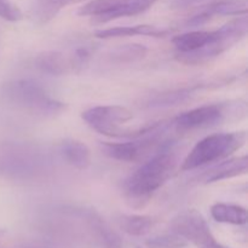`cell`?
Segmentation results:
<instances>
[{
    "instance_id": "6",
    "label": "cell",
    "mask_w": 248,
    "mask_h": 248,
    "mask_svg": "<svg viewBox=\"0 0 248 248\" xmlns=\"http://www.w3.org/2000/svg\"><path fill=\"white\" fill-rule=\"evenodd\" d=\"M171 229L177 236L191 242L198 248H232L220 244L213 236L206 218L194 208L177 215L171 222Z\"/></svg>"
},
{
    "instance_id": "5",
    "label": "cell",
    "mask_w": 248,
    "mask_h": 248,
    "mask_svg": "<svg viewBox=\"0 0 248 248\" xmlns=\"http://www.w3.org/2000/svg\"><path fill=\"white\" fill-rule=\"evenodd\" d=\"M217 38L203 47L188 53H176V60L186 65H201L215 60L236 45L247 35L248 18L247 15L237 16L228 23L217 28Z\"/></svg>"
},
{
    "instance_id": "4",
    "label": "cell",
    "mask_w": 248,
    "mask_h": 248,
    "mask_svg": "<svg viewBox=\"0 0 248 248\" xmlns=\"http://www.w3.org/2000/svg\"><path fill=\"white\" fill-rule=\"evenodd\" d=\"M6 96L12 103L33 115L56 116L65 111L67 104L53 98L39 82L29 79L17 80L6 86Z\"/></svg>"
},
{
    "instance_id": "23",
    "label": "cell",
    "mask_w": 248,
    "mask_h": 248,
    "mask_svg": "<svg viewBox=\"0 0 248 248\" xmlns=\"http://www.w3.org/2000/svg\"><path fill=\"white\" fill-rule=\"evenodd\" d=\"M0 18L9 22H18L23 18V14L12 0H0Z\"/></svg>"
},
{
    "instance_id": "11",
    "label": "cell",
    "mask_w": 248,
    "mask_h": 248,
    "mask_svg": "<svg viewBox=\"0 0 248 248\" xmlns=\"http://www.w3.org/2000/svg\"><path fill=\"white\" fill-rule=\"evenodd\" d=\"M170 34L167 29H160L150 24H137L130 27H113V28L99 29L94 31V36L98 39H116L125 36H154V38H165Z\"/></svg>"
},
{
    "instance_id": "13",
    "label": "cell",
    "mask_w": 248,
    "mask_h": 248,
    "mask_svg": "<svg viewBox=\"0 0 248 248\" xmlns=\"http://www.w3.org/2000/svg\"><path fill=\"white\" fill-rule=\"evenodd\" d=\"M34 64L43 73L50 75H64L72 69L70 58L60 51H44L34 60Z\"/></svg>"
},
{
    "instance_id": "1",
    "label": "cell",
    "mask_w": 248,
    "mask_h": 248,
    "mask_svg": "<svg viewBox=\"0 0 248 248\" xmlns=\"http://www.w3.org/2000/svg\"><path fill=\"white\" fill-rule=\"evenodd\" d=\"M178 165L177 154L170 143L161 145L148 161L138 167L126 181L125 194L131 205L143 207L153 194L172 178Z\"/></svg>"
},
{
    "instance_id": "17",
    "label": "cell",
    "mask_w": 248,
    "mask_h": 248,
    "mask_svg": "<svg viewBox=\"0 0 248 248\" xmlns=\"http://www.w3.org/2000/svg\"><path fill=\"white\" fill-rule=\"evenodd\" d=\"M119 227L131 236H143L153 229L154 218L144 215H120L116 219Z\"/></svg>"
},
{
    "instance_id": "25",
    "label": "cell",
    "mask_w": 248,
    "mask_h": 248,
    "mask_svg": "<svg viewBox=\"0 0 248 248\" xmlns=\"http://www.w3.org/2000/svg\"><path fill=\"white\" fill-rule=\"evenodd\" d=\"M137 248H140V247H137Z\"/></svg>"
},
{
    "instance_id": "22",
    "label": "cell",
    "mask_w": 248,
    "mask_h": 248,
    "mask_svg": "<svg viewBox=\"0 0 248 248\" xmlns=\"http://www.w3.org/2000/svg\"><path fill=\"white\" fill-rule=\"evenodd\" d=\"M148 248H188L186 241L177 236H161L150 239L145 242Z\"/></svg>"
},
{
    "instance_id": "3",
    "label": "cell",
    "mask_w": 248,
    "mask_h": 248,
    "mask_svg": "<svg viewBox=\"0 0 248 248\" xmlns=\"http://www.w3.org/2000/svg\"><path fill=\"white\" fill-rule=\"evenodd\" d=\"M247 142L245 131L213 133L199 140L183 160L181 171H193L232 156Z\"/></svg>"
},
{
    "instance_id": "20",
    "label": "cell",
    "mask_w": 248,
    "mask_h": 248,
    "mask_svg": "<svg viewBox=\"0 0 248 248\" xmlns=\"http://www.w3.org/2000/svg\"><path fill=\"white\" fill-rule=\"evenodd\" d=\"M148 48L140 44H126L115 47L110 51L109 60L113 63L125 64V63H133L145 57Z\"/></svg>"
},
{
    "instance_id": "19",
    "label": "cell",
    "mask_w": 248,
    "mask_h": 248,
    "mask_svg": "<svg viewBox=\"0 0 248 248\" xmlns=\"http://www.w3.org/2000/svg\"><path fill=\"white\" fill-rule=\"evenodd\" d=\"M89 219L91 225L96 232L97 237L101 242L103 248H124L123 240L120 239L118 234L109 227L108 224L103 222L101 218L94 213H90Z\"/></svg>"
},
{
    "instance_id": "2",
    "label": "cell",
    "mask_w": 248,
    "mask_h": 248,
    "mask_svg": "<svg viewBox=\"0 0 248 248\" xmlns=\"http://www.w3.org/2000/svg\"><path fill=\"white\" fill-rule=\"evenodd\" d=\"M81 119L96 132L118 138H140L153 132L160 126V124H152L135 130L124 127L132 120L133 113L126 107L116 104L92 107L82 111Z\"/></svg>"
},
{
    "instance_id": "18",
    "label": "cell",
    "mask_w": 248,
    "mask_h": 248,
    "mask_svg": "<svg viewBox=\"0 0 248 248\" xmlns=\"http://www.w3.org/2000/svg\"><path fill=\"white\" fill-rule=\"evenodd\" d=\"M195 87H183V89L172 90V91L159 93L153 97L148 106L150 108H167V107L178 106L189 101L195 92Z\"/></svg>"
},
{
    "instance_id": "16",
    "label": "cell",
    "mask_w": 248,
    "mask_h": 248,
    "mask_svg": "<svg viewBox=\"0 0 248 248\" xmlns=\"http://www.w3.org/2000/svg\"><path fill=\"white\" fill-rule=\"evenodd\" d=\"M211 216L216 222L232 225H245L248 220L246 208L234 203H215L211 207Z\"/></svg>"
},
{
    "instance_id": "7",
    "label": "cell",
    "mask_w": 248,
    "mask_h": 248,
    "mask_svg": "<svg viewBox=\"0 0 248 248\" xmlns=\"http://www.w3.org/2000/svg\"><path fill=\"white\" fill-rule=\"evenodd\" d=\"M230 103L206 104L179 114L174 118V127L181 132L208 128L222 124L230 115Z\"/></svg>"
},
{
    "instance_id": "21",
    "label": "cell",
    "mask_w": 248,
    "mask_h": 248,
    "mask_svg": "<svg viewBox=\"0 0 248 248\" xmlns=\"http://www.w3.org/2000/svg\"><path fill=\"white\" fill-rule=\"evenodd\" d=\"M157 0H121L120 6L111 15L110 21L121 18V17H131L148 11Z\"/></svg>"
},
{
    "instance_id": "24",
    "label": "cell",
    "mask_w": 248,
    "mask_h": 248,
    "mask_svg": "<svg viewBox=\"0 0 248 248\" xmlns=\"http://www.w3.org/2000/svg\"><path fill=\"white\" fill-rule=\"evenodd\" d=\"M193 1H199V0H178V4L183 5V4H189V2H193Z\"/></svg>"
},
{
    "instance_id": "9",
    "label": "cell",
    "mask_w": 248,
    "mask_h": 248,
    "mask_svg": "<svg viewBox=\"0 0 248 248\" xmlns=\"http://www.w3.org/2000/svg\"><path fill=\"white\" fill-rule=\"evenodd\" d=\"M247 12V0H218L205 5L198 14L186 21V26H201L213 16H244Z\"/></svg>"
},
{
    "instance_id": "15",
    "label": "cell",
    "mask_w": 248,
    "mask_h": 248,
    "mask_svg": "<svg viewBox=\"0 0 248 248\" xmlns=\"http://www.w3.org/2000/svg\"><path fill=\"white\" fill-rule=\"evenodd\" d=\"M82 1L85 0H34L31 12L36 23L43 26L52 21L61 10Z\"/></svg>"
},
{
    "instance_id": "14",
    "label": "cell",
    "mask_w": 248,
    "mask_h": 248,
    "mask_svg": "<svg viewBox=\"0 0 248 248\" xmlns=\"http://www.w3.org/2000/svg\"><path fill=\"white\" fill-rule=\"evenodd\" d=\"M61 154L67 164L74 169L86 170L92 162V155L90 148L80 140H65L61 145Z\"/></svg>"
},
{
    "instance_id": "12",
    "label": "cell",
    "mask_w": 248,
    "mask_h": 248,
    "mask_svg": "<svg viewBox=\"0 0 248 248\" xmlns=\"http://www.w3.org/2000/svg\"><path fill=\"white\" fill-rule=\"evenodd\" d=\"M218 31H191L177 35L172 39V44L176 47L177 53L194 52L212 43L217 38Z\"/></svg>"
},
{
    "instance_id": "10",
    "label": "cell",
    "mask_w": 248,
    "mask_h": 248,
    "mask_svg": "<svg viewBox=\"0 0 248 248\" xmlns=\"http://www.w3.org/2000/svg\"><path fill=\"white\" fill-rule=\"evenodd\" d=\"M248 170L247 155L232 157L229 160H222L211 167L210 170L203 172L200 177V181L205 184L216 183V182L224 181V179L234 178V177L246 174Z\"/></svg>"
},
{
    "instance_id": "8",
    "label": "cell",
    "mask_w": 248,
    "mask_h": 248,
    "mask_svg": "<svg viewBox=\"0 0 248 248\" xmlns=\"http://www.w3.org/2000/svg\"><path fill=\"white\" fill-rule=\"evenodd\" d=\"M150 133L149 137H144L143 140L132 138V140L120 143H102V150L107 156L110 159L118 160L123 162H136L149 156L153 152L159 149L160 143L159 135Z\"/></svg>"
}]
</instances>
